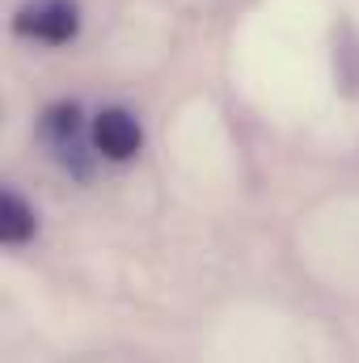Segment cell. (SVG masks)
I'll list each match as a JSON object with an SVG mask.
<instances>
[{"mask_svg": "<svg viewBox=\"0 0 359 363\" xmlns=\"http://www.w3.org/2000/svg\"><path fill=\"white\" fill-rule=\"evenodd\" d=\"M43 135H47V144L55 148V157L77 174V178H89V152H85V140H81V110L68 101H60V106H51L47 114H43Z\"/></svg>", "mask_w": 359, "mask_h": 363, "instance_id": "6da1fadb", "label": "cell"}, {"mask_svg": "<svg viewBox=\"0 0 359 363\" xmlns=\"http://www.w3.org/2000/svg\"><path fill=\"white\" fill-rule=\"evenodd\" d=\"M77 4L72 0H38L17 13V30L38 43H68L77 34Z\"/></svg>", "mask_w": 359, "mask_h": 363, "instance_id": "7a4b0ae2", "label": "cell"}, {"mask_svg": "<svg viewBox=\"0 0 359 363\" xmlns=\"http://www.w3.org/2000/svg\"><path fill=\"white\" fill-rule=\"evenodd\" d=\"M140 140H144V135H140V123L131 118V110L110 106V110H101L97 123H93V144H97V152L110 157V161L136 157V152H140Z\"/></svg>", "mask_w": 359, "mask_h": 363, "instance_id": "3957f363", "label": "cell"}, {"mask_svg": "<svg viewBox=\"0 0 359 363\" xmlns=\"http://www.w3.org/2000/svg\"><path fill=\"white\" fill-rule=\"evenodd\" d=\"M0 237H4V245H26L34 237V207L17 190H4V203H0Z\"/></svg>", "mask_w": 359, "mask_h": 363, "instance_id": "277c9868", "label": "cell"}]
</instances>
